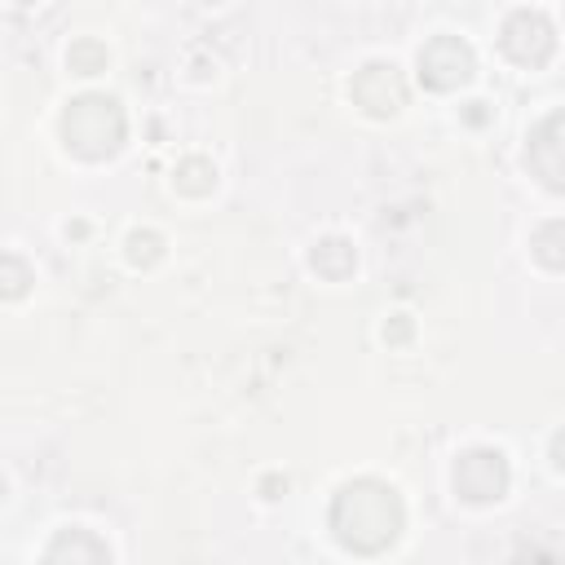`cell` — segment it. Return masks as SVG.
I'll use <instances>...</instances> for the list:
<instances>
[{"instance_id": "1", "label": "cell", "mask_w": 565, "mask_h": 565, "mask_svg": "<svg viewBox=\"0 0 565 565\" xmlns=\"http://www.w3.org/2000/svg\"><path fill=\"white\" fill-rule=\"evenodd\" d=\"M331 534L344 552L358 556H380L397 543V534L406 530V503L402 494L380 481V477H353L335 490L331 499Z\"/></svg>"}, {"instance_id": "2", "label": "cell", "mask_w": 565, "mask_h": 565, "mask_svg": "<svg viewBox=\"0 0 565 565\" xmlns=\"http://www.w3.org/2000/svg\"><path fill=\"white\" fill-rule=\"evenodd\" d=\"M128 137V119H124V106L110 97V93H79L66 102L62 110V141L71 154L88 159V163H102L110 154H119Z\"/></svg>"}, {"instance_id": "3", "label": "cell", "mask_w": 565, "mask_h": 565, "mask_svg": "<svg viewBox=\"0 0 565 565\" xmlns=\"http://www.w3.org/2000/svg\"><path fill=\"white\" fill-rule=\"evenodd\" d=\"M508 481H512L508 455L494 446H472L455 459V494L463 503H499L508 494Z\"/></svg>"}, {"instance_id": "4", "label": "cell", "mask_w": 565, "mask_h": 565, "mask_svg": "<svg viewBox=\"0 0 565 565\" xmlns=\"http://www.w3.org/2000/svg\"><path fill=\"white\" fill-rule=\"evenodd\" d=\"M499 49L516 66H543L556 53V26L547 22L543 9H512L499 26Z\"/></svg>"}, {"instance_id": "5", "label": "cell", "mask_w": 565, "mask_h": 565, "mask_svg": "<svg viewBox=\"0 0 565 565\" xmlns=\"http://www.w3.org/2000/svg\"><path fill=\"white\" fill-rule=\"evenodd\" d=\"M477 71V57H472V44L459 40V35H433L424 49H419V79L424 88L433 93H450V88H463Z\"/></svg>"}, {"instance_id": "6", "label": "cell", "mask_w": 565, "mask_h": 565, "mask_svg": "<svg viewBox=\"0 0 565 565\" xmlns=\"http://www.w3.org/2000/svg\"><path fill=\"white\" fill-rule=\"evenodd\" d=\"M349 93H353V102H358L371 119H393V115L406 106V75L397 71V62L371 57V62L358 66Z\"/></svg>"}, {"instance_id": "7", "label": "cell", "mask_w": 565, "mask_h": 565, "mask_svg": "<svg viewBox=\"0 0 565 565\" xmlns=\"http://www.w3.org/2000/svg\"><path fill=\"white\" fill-rule=\"evenodd\" d=\"M525 163L552 194H565V110H552L530 128Z\"/></svg>"}, {"instance_id": "8", "label": "cell", "mask_w": 565, "mask_h": 565, "mask_svg": "<svg viewBox=\"0 0 565 565\" xmlns=\"http://www.w3.org/2000/svg\"><path fill=\"white\" fill-rule=\"evenodd\" d=\"M44 565H110V547L93 530H57L44 547Z\"/></svg>"}, {"instance_id": "9", "label": "cell", "mask_w": 565, "mask_h": 565, "mask_svg": "<svg viewBox=\"0 0 565 565\" xmlns=\"http://www.w3.org/2000/svg\"><path fill=\"white\" fill-rule=\"evenodd\" d=\"M313 269L322 274V278H331V282H340V278H349L353 274V265H358V252H353V243L349 238H340V234H331V238H322L318 247H313Z\"/></svg>"}, {"instance_id": "10", "label": "cell", "mask_w": 565, "mask_h": 565, "mask_svg": "<svg viewBox=\"0 0 565 565\" xmlns=\"http://www.w3.org/2000/svg\"><path fill=\"white\" fill-rule=\"evenodd\" d=\"M172 185H177L181 194H190V199H203V194L216 190V168H212L203 154H185V159L177 163V172H172Z\"/></svg>"}, {"instance_id": "11", "label": "cell", "mask_w": 565, "mask_h": 565, "mask_svg": "<svg viewBox=\"0 0 565 565\" xmlns=\"http://www.w3.org/2000/svg\"><path fill=\"white\" fill-rule=\"evenodd\" d=\"M530 252H534V260L543 269H565V221L561 216L556 221H543L534 230V238H530Z\"/></svg>"}, {"instance_id": "12", "label": "cell", "mask_w": 565, "mask_h": 565, "mask_svg": "<svg viewBox=\"0 0 565 565\" xmlns=\"http://www.w3.org/2000/svg\"><path fill=\"white\" fill-rule=\"evenodd\" d=\"M106 62H110V53H106V44H102V40H93V35L75 40V44H71V53H66V66H71L75 75H102V71H106Z\"/></svg>"}, {"instance_id": "13", "label": "cell", "mask_w": 565, "mask_h": 565, "mask_svg": "<svg viewBox=\"0 0 565 565\" xmlns=\"http://www.w3.org/2000/svg\"><path fill=\"white\" fill-rule=\"evenodd\" d=\"M124 247H128V260H132L137 269H150V265L163 256V234H154V230H132Z\"/></svg>"}, {"instance_id": "14", "label": "cell", "mask_w": 565, "mask_h": 565, "mask_svg": "<svg viewBox=\"0 0 565 565\" xmlns=\"http://www.w3.org/2000/svg\"><path fill=\"white\" fill-rule=\"evenodd\" d=\"M0 269H4V300H18L22 291H26V282H31V269H26V260L18 256V252H4V260H0Z\"/></svg>"}, {"instance_id": "15", "label": "cell", "mask_w": 565, "mask_h": 565, "mask_svg": "<svg viewBox=\"0 0 565 565\" xmlns=\"http://www.w3.org/2000/svg\"><path fill=\"white\" fill-rule=\"evenodd\" d=\"M384 340H388V344H406V340H411V318L397 313V318L384 327Z\"/></svg>"}, {"instance_id": "16", "label": "cell", "mask_w": 565, "mask_h": 565, "mask_svg": "<svg viewBox=\"0 0 565 565\" xmlns=\"http://www.w3.org/2000/svg\"><path fill=\"white\" fill-rule=\"evenodd\" d=\"M552 463H556V468L565 472V428H561V433L552 437Z\"/></svg>"}]
</instances>
